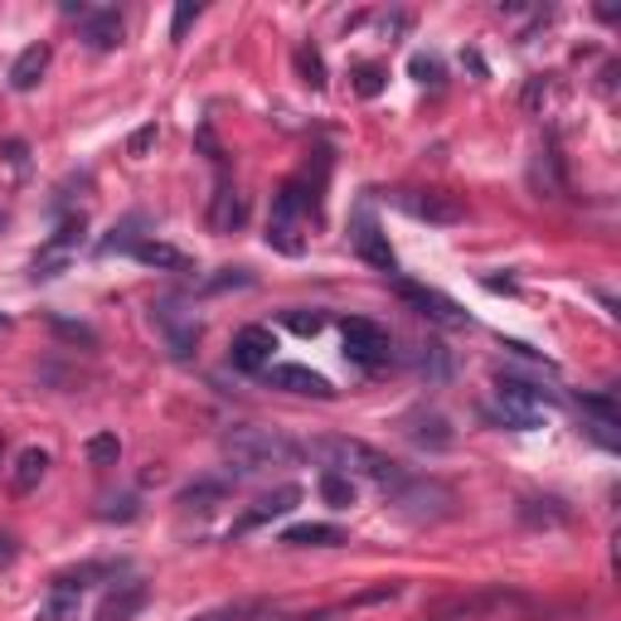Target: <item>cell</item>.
I'll use <instances>...</instances> for the list:
<instances>
[{"label":"cell","mask_w":621,"mask_h":621,"mask_svg":"<svg viewBox=\"0 0 621 621\" xmlns=\"http://www.w3.org/2000/svg\"><path fill=\"white\" fill-rule=\"evenodd\" d=\"M311 457L321 461L325 471H340V475H364V481H374L379 491H399V485L408 481V471L399 467L393 457H384V452H374L369 442H360V438H321V442H311Z\"/></svg>","instance_id":"obj_1"},{"label":"cell","mask_w":621,"mask_h":621,"mask_svg":"<svg viewBox=\"0 0 621 621\" xmlns=\"http://www.w3.org/2000/svg\"><path fill=\"white\" fill-rule=\"evenodd\" d=\"M321 214V194L307 190V180H287L282 190L272 194V214H268V248L287 258H301L307 253V238L301 229Z\"/></svg>","instance_id":"obj_2"},{"label":"cell","mask_w":621,"mask_h":621,"mask_svg":"<svg viewBox=\"0 0 621 621\" xmlns=\"http://www.w3.org/2000/svg\"><path fill=\"white\" fill-rule=\"evenodd\" d=\"M219 452L229 467H238V475H258V471H272V467H292L301 457V447L292 438L272 428H229L219 442Z\"/></svg>","instance_id":"obj_3"},{"label":"cell","mask_w":621,"mask_h":621,"mask_svg":"<svg viewBox=\"0 0 621 621\" xmlns=\"http://www.w3.org/2000/svg\"><path fill=\"white\" fill-rule=\"evenodd\" d=\"M151 325H156V335H161V345L170 350V360L184 364V360H194V354H200L204 325H200V315L190 311V301H184L180 292L151 301Z\"/></svg>","instance_id":"obj_4"},{"label":"cell","mask_w":621,"mask_h":621,"mask_svg":"<svg viewBox=\"0 0 621 621\" xmlns=\"http://www.w3.org/2000/svg\"><path fill=\"white\" fill-rule=\"evenodd\" d=\"M389 500L399 505L403 520H413V524H438L457 505V495L447 491L442 481H428V475H408L399 491H389Z\"/></svg>","instance_id":"obj_5"},{"label":"cell","mask_w":621,"mask_h":621,"mask_svg":"<svg viewBox=\"0 0 621 621\" xmlns=\"http://www.w3.org/2000/svg\"><path fill=\"white\" fill-rule=\"evenodd\" d=\"M340 335H345V360H354L360 369H379L393 360V340L384 325L364 321V315H350L345 325H340Z\"/></svg>","instance_id":"obj_6"},{"label":"cell","mask_w":621,"mask_h":621,"mask_svg":"<svg viewBox=\"0 0 621 621\" xmlns=\"http://www.w3.org/2000/svg\"><path fill=\"white\" fill-rule=\"evenodd\" d=\"M399 297L413 307L422 321H432V325H442V330H467L471 325V315L457 307L447 292H438V287H422V282H403L399 277Z\"/></svg>","instance_id":"obj_7"},{"label":"cell","mask_w":621,"mask_h":621,"mask_svg":"<svg viewBox=\"0 0 621 621\" xmlns=\"http://www.w3.org/2000/svg\"><path fill=\"white\" fill-rule=\"evenodd\" d=\"M399 432L418 447V452H447V447L457 442L452 418L438 413V408H408V413L399 418Z\"/></svg>","instance_id":"obj_8"},{"label":"cell","mask_w":621,"mask_h":621,"mask_svg":"<svg viewBox=\"0 0 621 621\" xmlns=\"http://www.w3.org/2000/svg\"><path fill=\"white\" fill-rule=\"evenodd\" d=\"M78 248H83V214H73V219H63L59 223V233L49 238L44 248H39V258H34V282H49V277H59L69 262L78 258Z\"/></svg>","instance_id":"obj_9"},{"label":"cell","mask_w":621,"mask_h":621,"mask_svg":"<svg viewBox=\"0 0 621 621\" xmlns=\"http://www.w3.org/2000/svg\"><path fill=\"white\" fill-rule=\"evenodd\" d=\"M350 243H354V253H360L374 272H384V277H399V258H393V248H389V233L379 229V219L369 214V209H360L350 223Z\"/></svg>","instance_id":"obj_10"},{"label":"cell","mask_w":621,"mask_h":621,"mask_svg":"<svg viewBox=\"0 0 621 621\" xmlns=\"http://www.w3.org/2000/svg\"><path fill=\"white\" fill-rule=\"evenodd\" d=\"M272 350H277V335L268 325H243L229 345V364L238 374H262V369H272Z\"/></svg>","instance_id":"obj_11"},{"label":"cell","mask_w":621,"mask_h":621,"mask_svg":"<svg viewBox=\"0 0 621 621\" xmlns=\"http://www.w3.org/2000/svg\"><path fill=\"white\" fill-rule=\"evenodd\" d=\"M495 403L514 408V413H534V418H544V408L553 403V389H539L534 379L514 374V369H500V374H495Z\"/></svg>","instance_id":"obj_12"},{"label":"cell","mask_w":621,"mask_h":621,"mask_svg":"<svg viewBox=\"0 0 621 621\" xmlns=\"http://www.w3.org/2000/svg\"><path fill=\"white\" fill-rule=\"evenodd\" d=\"M262 379H268V389L297 393V399H335L330 379L315 374V369H307V364H272V369H262Z\"/></svg>","instance_id":"obj_13"},{"label":"cell","mask_w":621,"mask_h":621,"mask_svg":"<svg viewBox=\"0 0 621 621\" xmlns=\"http://www.w3.org/2000/svg\"><path fill=\"white\" fill-rule=\"evenodd\" d=\"M399 204L422 223H461L467 219V204L447 190H408V194H399Z\"/></svg>","instance_id":"obj_14"},{"label":"cell","mask_w":621,"mask_h":621,"mask_svg":"<svg viewBox=\"0 0 621 621\" xmlns=\"http://www.w3.org/2000/svg\"><path fill=\"white\" fill-rule=\"evenodd\" d=\"M248 223V200L238 194V184L229 176H219L214 200H209V229L214 233H238Z\"/></svg>","instance_id":"obj_15"},{"label":"cell","mask_w":621,"mask_h":621,"mask_svg":"<svg viewBox=\"0 0 621 621\" xmlns=\"http://www.w3.org/2000/svg\"><path fill=\"white\" fill-rule=\"evenodd\" d=\"M83 573H63L54 578V588L39 602V621H78V607H83Z\"/></svg>","instance_id":"obj_16"},{"label":"cell","mask_w":621,"mask_h":621,"mask_svg":"<svg viewBox=\"0 0 621 621\" xmlns=\"http://www.w3.org/2000/svg\"><path fill=\"white\" fill-rule=\"evenodd\" d=\"M578 408H583V428L598 438L602 447H617V428H621V408L612 393H583L578 399Z\"/></svg>","instance_id":"obj_17"},{"label":"cell","mask_w":621,"mask_h":621,"mask_svg":"<svg viewBox=\"0 0 621 621\" xmlns=\"http://www.w3.org/2000/svg\"><path fill=\"white\" fill-rule=\"evenodd\" d=\"M122 34H127V24L117 10H92L88 6V16L78 20V39L92 49V54H108V49L122 44Z\"/></svg>","instance_id":"obj_18"},{"label":"cell","mask_w":621,"mask_h":621,"mask_svg":"<svg viewBox=\"0 0 621 621\" xmlns=\"http://www.w3.org/2000/svg\"><path fill=\"white\" fill-rule=\"evenodd\" d=\"M297 505H301V485H277L272 495H262L258 505L233 524V539H238V534H248V530H258V524H268V520H282V514H292Z\"/></svg>","instance_id":"obj_19"},{"label":"cell","mask_w":621,"mask_h":621,"mask_svg":"<svg viewBox=\"0 0 621 621\" xmlns=\"http://www.w3.org/2000/svg\"><path fill=\"white\" fill-rule=\"evenodd\" d=\"M147 602H151V588H147V583H137V578H127V583H117V588L108 592V598H102L98 621H137Z\"/></svg>","instance_id":"obj_20"},{"label":"cell","mask_w":621,"mask_h":621,"mask_svg":"<svg viewBox=\"0 0 621 621\" xmlns=\"http://www.w3.org/2000/svg\"><path fill=\"white\" fill-rule=\"evenodd\" d=\"M500 607H520V598H514V592H505V588H485V592H475V598H457V602L438 607V621L481 617V612H500Z\"/></svg>","instance_id":"obj_21"},{"label":"cell","mask_w":621,"mask_h":621,"mask_svg":"<svg viewBox=\"0 0 621 621\" xmlns=\"http://www.w3.org/2000/svg\"><path fill=\"white\" fill-rule=\"evenodd\" d=\"M49 467H54V457H49L44 447H24V452L16 457V467H10V491H16V495H34L39 481L49 475Z\"/></svg>","instance_id":"obj_22"},{"label":"cell","mask_w":621,"mask_h":621,"mask_svg":"<svg viewBox=\"0 0 621 621\" xmlns=\"http://www.w3.org/2000/svg\"><path fill=\"white\" fill-rule=\"evenodd\" d=\"M530 190L539 194V200H559L563 194V161L553 147H539L534 161H530Z\"/></svg>","instance_id":"obj_23"},{"label":"cell","mask_w":621,"mask_h":621,"mask_svg":"<svg viewBox=\"0 0 621 621\" xmlns=\"http://www.w3.org/2000/svg\"><path fill=\"white\" fill-rule=\"evenodd\" d=\"M223 495H229V481H219V475H200V481H190V485H180L176 491V505L184 514H209L214 505H223Z\"/></svg>","instance_id":"obj_24"},{"label":"cell","mask_w":621,"mask_h":621,"mask_svg":"<svg viewBox=\"0 0 621 621\" xmlns=\"http://www.w3.org/2000/svg\"><path fill=\"white\" fill-rule=\"evenodd\" d=\"M49 59H54V49H49V44H30L16 63H10V88H16V92H34L39 78L49 73Z\"/></svg>","instance_id":"obj_25"},{"label":"cell","mask_w":621,"mask_h":621,"mask_svg":"<svg viewBox=\"0 0 621 621\" xmlns=\"http://www.w3.org/2000/svg\"><path fill=\"white\" fill-rule=\"evenodd\" d=\"M131 258H137L141 268H156V272H190V258L170 243H156V238H141V243L131 248Z\"/></svg>","instance_id":"obj_26"},{"label":"cell","mask_w":621,"mask_h":621,"mask_svg":"<svg viewBox=\"0 0 621 621\" xmlns=\"http://www.w3.org/2000/svg\"><path fill=\"white\" fill-rule=\"evenodd\" d=\"M282 544L287 549H335V544H345V534L335 524H292V530H282Z\"/></svg>","instance_id":"obj_27"},{"label":"cell","mask_w":621,"mask_h":621,"mask_svg":"<svg viewBox=\"0 0 621 621\" xmlns=\"http://www.w3.org/2000/svg\"><path fill=\"white\" fill-rule=\"evenodd\" d=\"M413 374L428 379V384H447L452 379V354L442 345H418L413 350Z\"/></svg>","instance_id":"obj_28"},{"label":"cell","mask_w":621,"mask_h":621,"mask_svg":"<svg viewBox=\"0 0 621 621\" xmlns=\"http://www.w3.org/2000/svg\"><path fill=\"white\" fill-rule=\"evenodd\" d=\"M141 229H147V219H141V214L122 219V223L112 229V238H102V243H98V253H102V258H108V253H131V248H137L141 238H147Z\"/></svg>","instance_id":"obj_29"},{"label":"cell","mask_w":621,"mask_h":621,"mask_svg":"<svg viewBox=\"0 0 621 621\" xmlns=\"http://www.w3.org/2000/svg\"><path fill=\"white\" fill-rule=\"evenodd\" d=\"M321 500L330 510H350L354 500H360V491H354V481L350 475H340V471H321Z\"/></svg>","instance_id":"obj_30"},{"label":"cell","mask_w":621,"mask_h":621,"mask_svg":"<svg viewBox=\"0 0 621 621\" xmlns=\"http://www.w3.org/2000/svg\"><path fill=\"white\" fill-rule=\"evenodd\" d=\"M520 520L524 524H568V505L563 500H520Z\"/></svg>","instance_id":"obj_31"},{"label":"cell","mask_w":621,"mask_h":621,"mask_svg":"<svg viewBox=\"0 0 621 621\" xmlns=\"http://www.w3.org/2000/svg\"><path fill=\"white\" fill-rule=\"evenodd\" d=\"M83 452H88V467H117L122 461V438L117 432H92Z\"/></svg>","instance_id":"obj_32"},{"label":"cell","mask_w":621,"mask_h":621,"mask_svg":"<svg viewBox=\"0 0 621 621\" xmlns=\"http://www.w3.org/2000/svg\"><path fill=\"white\" fill-rule=\"evenodd\" d=\"M485 422H495V428H510V432H534V428H544V418L514 413V408H505V403H491V408H485Z\"/></svg>","instance_id":"obj_33"},{"label":"cell","mask_w":621,"mask_h":621,"mask_svg":"<svg viewBox=\"0 0 621 621\" xmlns=\"http://www.w3.org/2000/svg\"><path fill=\"white\" fill-rule=\"evenodd\" d=\"M297 73H301V83H311L315 92L325 88V63H321V54H315L311 44H301V49H297Z\"/></svg>","instance_id":"obj_34"},{"label":"cell","mask_w":621,"mask_h":621,"mask_svg":"<svg viewBox=\"0 0 621 621\" xmlns=\"http://www.w3.org/2000/svg\"><path fill=\"white\" fill-rule=\"evenodd\" d=\"M354 92H360V98H379V92H384V69H379V63H360V69H354Z\"/></svg>","instance_id":"obj_35"},{"label":"cell","mask_w":621,"mask_h":621,"mask_svg":"<svg viewBox=\"0 0 621 621\" xmlns=\"http://www.w3.org/2000/svg\"><path fill=\"white\" fill-rule=\"evenodd\" d=\"M282 325H287V330H297V335H321L325 311H287V315H282Z\"/></svg>","instance_id":"obj_36"},{"label":"cell","mask_w":621,"mask_h":621,"mask_svg":"<svg viewBox=\"0 0 621 621\" xmlns=\"http://www.w3.org/2000/svg\"><path fill=\"white\" fill-rule=\"evenodd\" d=\"M194 20H200V6H194V0H180V6H176V20H170V44H180V39L190 34Z\"/></svg>","instance_id":"obj_37"},{"label":"cell","mask_w":621,"mask_h":621,"mask_svg":"<svg viewBox=\"0 0 621 621\" xmlns=\"http://www.w3.org/2000/svg\"><path fill=\"white\" fill-rule=\"evenodd\" d=\"M156 141H161V131H156V122L137 127V131H131V137H127V156H137V161H141V156H147V151H156Z\"/></svg>","instance_id":"obj_38"},{"label":"cell","mask_w":621,"mask_h":621,"mask_svg":"<svg viewBox=\"0 0 621 621\" xmlns=\"http://www.w3.org/2000/svg\"><path fill=\"white\" fill-rule=\"evenodd\" d=\"M413 78H418L422 88H442V63L432 59V54H418L413 59Z\"/></svg>","instance_id":"obj_39"},{"label":"cell","mask_w":621,"mask_h":621,"mask_svg":"<svg viewBox=\"0 0 621 621\" xmlns=\"http://www.w3.org/2000/svg\"><path fill=\"white\" fill-rule=\"evenodd\" d=\"M544 98H549V78H544V73H534L530 83H524V92H520L524 112H539V108H544Z\"/></svg>","instance_id":"obj_40"},{"label":"cell","mask_w":621,"mask_h":621,"mask_svg":"<svg viewBox=\"0 0 621 621\" xmlns=\"http://www.w3.org/2000/svg\"><path fill=\"white\" fill-rule=\"evenodd\" d=\"M229 287H253V277H248L243 268H229L223 277H209V282H204V292H229Z\"/></svg>","instance_id":"obj_41"},{"label":"cell","mask_w":621,"mask_h":621,"mask_svg":"<svg viewBox=\"0 0 621 621\" xmlns=\"http://www.w3.org/2000/svg\"><path fill=\"white\" fill-rule=\"evenodd\" d=\"M98 514H102V520H137V500H131V495L108 500V505H102Z\"/></svg>","instance_id":"obj_42"},{"label":"cell","mask_w":621,"mask_h":621,"mask_svg":"<svg viewBox=\"0 0 621 621\" xmlns=\"http://www.w3.org/2000/svg\"><path fill=\"white\" fill-rule=\"evenodd\" d=\"M258 612H262L258 602H243V607H223V612H209L200 621H243V617H258Z\"/></svg>","instance_id":"obj_43"},{"label":"cell","mask_w":621,"mask_h":621,"mask_svg":"<svg viewBox=\"0 0 621 621\" xmlns=\"http://www.w3.org/2000/svg\"><path fill=\"white\" fill-rule=\"evenodd\" d=\"M49 325H54V330H59V335H69V340H83V345H92V340H98V335H92V330H88V325H73V321H59V315H54V321H49Z\"/></svg>","instance_id":"obj_44"},{"label":"cell","mask_w":621,"mask_h":621,"mask_svg":"<svg viewBox=\"0 0 621 621\" xmlns=\"http://www.w3.org/2000/svg\"><path fill=\"white\" fill-rule=\"evenodd\" d=\"M16 553H20L16 539H10V534H0V568H6V563H16Z\"/></svg>","instance_id":"obj_45"},{"label":"cell","mask_w":621,"mask_h":621,"mask_svg":"<svg viewBox=\"0 0 621 621\" xmlns=\"http://www.w3.org/2000/svg\"><path fill=\"white\" fill-rule=\"evenodd\" d=\"M335 612H292V617H277V621H330Z\"/></svg>","instance_id":"obj_46"},{"label":"cell","mask_w":621,"mask_h":621,"mask_svg":"<svg viewBox=\"0 0 621 621\" xmlns=\"http://www.w3.org/2000/svg\"><path fill=\"white\" fill-rule=\"evenodd\" d=\"M0 461H6V432H0Z\"/></svg>","instance_id":"obj_47"},{"label":"cell","mask_w":621,"mask_h":621,"mask_svg":"<svg viewBox=\"0 0 621 621\" xmlns=\"http://www.w3.org/2000/svg\"><path fill=\"white\" fill-rule=\"evenodd\" d=\"M0 330H6V311H0Z\"/></svg>","instance_id":"obj_48"}]
</instances>
